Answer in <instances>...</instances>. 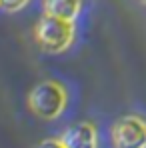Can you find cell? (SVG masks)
<instances>
[{
  "label": "cell",
  "mask_w": 146,
  "mask_h": 148,
  "mask_svg": "<svg viewBox=\"0 0 146 148\" xmlns=\"http://www.w3.org/2000/svg\"><path fill=\"white\" fill-rule=\"evenodd\" d=\"M44 12L64 20H74L80 12V0H44Z\"/></svg>",
  "instance_id": "obj_5"
},
{
  "label": "cell",
  "mask_w": 146,
  "mask_h": 148,
  "mask_svg": "<svg viewBox=\"0 0 146 148\" xmlns=\"http://www.w3.org/2000/svg\"><path fill=\"white\" fill-rule=\"evenodd\" d=\"M62 144L68 148H90L96 144V130H94V126L86 122L74 124L64 132Z\"/></svg>",
  "instance_id": "obj_4"
},
{
  "label": "cell",
  "mask_w": 146,
  "mask_h": 148,
  "mask_svg": "<svg viewBox=\"0 0 146 148\" xmlns=\"http://www.w3.org/2000/svg\"><path fill=\"white\" fill-rule=\"evenodd\" d=\"M28 0H0V6L2 8H6V10H18V8H22Z\"/></svg>",
  "instance_id": "obj_6"
},
{
  "label": "cell",
  "mask_w": 146,
  "mask_h": 148,
  "mask_svg": "<svg viewBox=\"0 0 146 148\" xmlns=\"http://www.w3.org/2000/svg\"><path fill=\"white\" fill-rule=\"evenodd\" d=\"M36 42L40 44V48L50 52V54H58L64 48H68V44L72 42L74 26L72 20H64L58 16L46 14L38 24H36Z\"/></svg>",
  "instance_id": "obj_1"
},
{
  "label": "cell",
  "mask_w": 146,
  "mask_h": 148,
  "mask_svg": "<svg viewBox=\"0 0 146 148\" xmlns=\"http://www.w3.org/2000/svg\"><path fill=\"white\" fill-rule=\"evenodd\" d=\"M140 2H146V0H140Z\"/></svg>",
  "instance_id": "obj_8"
},
{
  "label": "cell",
  "mask_w": 146,
  "mask_h": 148,
  "mask_svg": "<svg viewBox=\"0 0 146 148\" xmlns=\"http://www.w3.org/2000/svg\"><path fill=\"white\" fill-rule=\"evenodd\" d=\"M42 146H64V144H62V138H60V140H44Z\"/></svg>",
  "instance_id": "obj_7"
},
{
  "label": "cell",
  "mask_w": 146,
  "mask_h": 148,
  "mask_svg": "<svg viewBox=\"0 0 146 148\" xmlns=\"http://www.w3.org/2000/svg\"><path fill=\"white\" fill-rule=\"evenodd\" d=\"M28 104H30V110L36 116L52 120V118H56L64 110V106H66V92H64V88L58 82L46 80V82H40L30 92Z\"/></svg>",
  "instance_id": "obj_2"
},
{
  "label": "cell",
  "mask_w": 146,
  "mask_h": 148,
  "mask_svg": "<svg viewBox=\"0 0 146 148\" xmlns=\"http://www.w3.org/2000/svg\"><path fill=\"white\" fill-rule=\"evenodd\" d=\"M114 144L122 148H144L146 146V122L136 116H124L112 128Z\"/></svg>",
  "instance_id": "obj_3"
}]
</instances>
